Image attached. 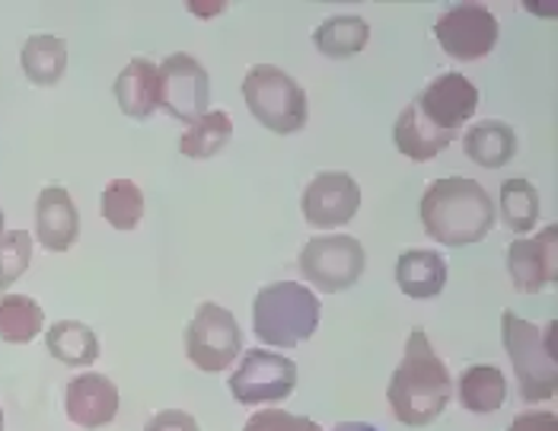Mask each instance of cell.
Returning <instances> with one entry per match:
<instances>
[{
    "label": "cell",
    "instance_id": "cell-13",
    "mask_svg": "<svg viewBox=\"0 0 558 431\" xmlns=\"http://www.w3.org/2000/svg\"><path fill=\"white\" fill-rule=\"evenodd\" d=\"M415 106L430 125L457 131L463 122H470L478 109V89L463 74H440L422 89Z\"/></svg>",
    "mask_w": 558,
    "mask_h": 431
},
{
    "label": "cell",
    "instance_id": "cell-28",
    "mask_svg": "<svg viewBox=\"0 0 558 431\" xmlns=\"http://www.w3.org/2000/svg\"><path fill=\"white\" fill-rule=\"evenodd\" d=\"M33 262V237L26 230H7L0 240V291L23 278Z\"/></svg>",
    "mask_w": 558,
    "mask_h": 431
},
{
    "label": "cell",
    "instance_id": "cell-31",
    "mask_svg": "<svg viewBox=\"0 0 558 431\" xmlns=\"http://www.w3.org/2000/svg\"><path fill=\"white\" fill-rule=\"evenodd\" d=\"M508 431H558L556 412H520Z\"/></svg>",
    "mask_w": 558,
    "mask_h": 431
},
{
    "label": "cell",
    "instance_id": "cell-5",
    "mask_svg": "<svg viewBox=\"0 0 558 431\" xmlns=\"http://www.w3.org/2000/svg\"><path fill=\"white\" fill-rule=\"evenodd\" d=\"M243 99L258 125L275 134H298L310 119L303 86L275 64L250 68L243 81Z\"/></svg>",
    "mask_w": 558,
    "mask_h": 431
},
{
    "label": "cell",
    "instance_id": "cell-29",
    "mask_svg": "<svg viewBox=\"0 0 558 431\" xmlns=\"http://www.w3.org/2000/svg\"><path fill=\"white\" fill-rule=\"evenodd\" d=\"M243 431H323L313 419H306V416H294V412H288V409H262L256 412Z\"/></svg>",
    "mask_w": 558,
    "mask_h": 431
},
{
    "label": "cell",
    "instance_id": "cell-21",
    "mask_svg": "<svg viewBox=\"0 0 558 431\" xmlns=\"http://www.w3.org/2000/svg\"><path fill=\"white\" fill-rule=\"evenodd\" d=\"M457 396H460V406L475 416L498 412L508 399V381H505L501 368H495V364H473L460 374Z\"/></svg>",
    "mask_w": 558,
    "mask_h": 431
},
{
    "label": "cell",
    "instance_id": "cell-4",
    "mask_svg": "<svg viewBox=\"0 0 558 431\" xmlns=\"http://www.w3.org/2000/svg\"><path fill=\"white\" fill-rule=\"evenodd\" d=\"M319 326V298L301 282L265 285L253 301L256 339L275 348L306 343Z\"/></svg>",
    "mask_w": 558,
    "mask_h": 431
},
{
    "label": "cell",
    "instance_id": "cell-16",
    "mask_svg": "<svg viewBox=\"0 0 558 431\" xmlns=\"http://www.w3.org/2000/svg\"><path fill=\"white\" fill-rule=\"evenodd\" d=\"M457 137V131H444L437 125H430L428 119L418 112L415 99L399 112L396 119V129H392V141L399 147V154H405L409 160L415 164H425V160H434L444 147H450Z\"/></svg>",
    "mask_w": 558,
    "mask_h": 431
},
{
    "label": "cell",
    "instance_id": "cell-12",
    "mask_svg": "<svg viewBox=\"0 0 558 431\" xmlns=\"http://www.w3.org/2000/svg\"><path fill=\"white\" fill-rule=\"evenodd\" d=\"M508 272L520 295H539L558 282V227L549 224L530 240H514L508 250Z\"/></svg>",
    "mask_w": 558,
    "mask_h": 431
},
{
    "label": "cell",
    "instance_id": "cell-23",
    "mask_svg": "<svg viewBox=\"0 0 558 431\" xmlns=\"http://www.w3.org/2000/svg\"><path fill=\"white\" fill-rule=\"evenodd\" d=\"M367 39H371V26L361 16H332L319 23L313 33V45L319 48V55L336 58V61L361 55L367 48Z\"/></svg>",
    "mask_w": 558,
    "mask_h": 431
},
{
    "label": "cell",
    "instance_id": "cell-30",
    "mask_svg": "<svg viewBox=\"0 0 558 431\" xmlns=\"http://www.w3.org/2000/svg\"><path fill=\"white\" fill-rule=\"evenodd\" d=\"M144 431H202V429H198V422H195L189 412L163 409V412H157L154 419H147Z\"/></svg>",
    "mask_w": 558,
    "mask_h": 431
},
{
    "label": "cell",
    "instance_id": "cell-25",
    "mask_svg": "<svg viewBox=\"0 0 558 431\" xmlns=\"http://www.w3.org/2000/svg\"><path fill=\"white\" fill-rule=\"evenodd\" d=\"M45 330V313L26 295H0V339L10 345L33 343Z\"/></svg>",
    "mask_w": 558,
    "mask_h": 431
},
{
    "label": "cell",
    "instance_id": "cell-14",
    "mask_svg": "<svg viewBox=\"0 0 558 431\" xmlns=\"http://www.w3.org/2000/svg\"><path fill=\"white\" fill-rule=\"evenodd\" d=\"M64 409L77 429H102L119 416V387L96 371L77 374L64 390Z\"/></svg>",
    "mask_w": 558,
    "mask_h": 431
},
{
    "label": "cell",
    "instance_id": "cell-9",
    "mask_svg": "<svg viewBox=\"0 0 558 431\" xmlns=\"http://www.w3.org/2000/svg\"><path fill=\"white\" fill-rule=\"evenodd\" d=\"M298 387V364L288 355L253 348L243 355L240 368L230 374V393L240 406L281 403Z\"/></svg>",
    "mask_w": 558,
    "mask_h": 431
},
{
    "label": "cell",
    "instance_id": "cell-32",
    "mask_svg": "<svg viewBox=\"0 0 558 431\" xmlns=\"http://www.w3.org/2000/svg\"><path fill=\"white\" fill-rule=\"evenodd\" d=\"M332 431H377L371 422H339Z\"/></svg>",
    "mask_w": 558,
    "mask_h": 431
},
{
    "label": "cell",
    "instance_id": "cell-3",
    "mask_svg": "<svg viewBox=\"0 0 558 431\" xmlns=\"http://www.w3.org/2000/svg\"><path fill=\"white\" fill-rule=\"evenodd\" d=\"M553 333L556 323L549 326H533L514 310L501 313V343L514 364L517 387L523 403H546L558 390V364L553 355Z\"/></svg>",
    "mask_w": 558,
    "mask_h": 431
},
{
    "label": "cell",
    "instance_id": "cell-11",
    "mask_svg": "<svg viewBox=\"0 0 558 431\" xmlns=\"http://www.w3.org/2000/svg\"><path fill=\"white\" fill-rule=\"evenodd\" d=\"M361 208V189L342 170L316 172L303 189L301 212L310 227H344Z\"/></svg>",
    "mask_w": 558,
    "mask_h": 431
},
{
    "label": "cell",
    "instance_id": "cell-15",
    "mask_svg": "<svg viewBox=\"0 0 558 431\" xmlns=\"http://www.w3.org/2000/svg\"><path fill=\"white\" fill-rule=\"evenodd\" d=\"M36 237L48 253H68L81 237V215L68 189L48 185L36 202Z\"/></svg>",
    "mask_w": 558,
    "mask_h": 431
},
{
    "label": "cell",
    "instance_id": "cell-1",
    "mask_svg": "<svg viewBox=\"0 0 558 431\" xmlns=\"http://www.w3.org/2000/svg\"><path fill=\"white\" fill-rule=\"evenodd\" d=\"M453 396V378L440 355L428 343L425 330H412L405 355L392 371L387 399L392 416L409 429H428L434 419L444 416Z\"/></svg>",
    "mask_w": 558,
    "mask_h": 431
},
{
    "label": "cell",
    "instance_id": "cell-7",
    "mask_svg": "<svg viewBox=\"0 0 558 431\" xmlns=\"http://www.w3.org/2000/svg\"><path fill=\"white\" fill-rule=\"evenodd\" d=\"M298 265H301L303 278L316 291L339 295V291H348L351 285H357L364 278L367 253L348 234H323L303 247Z\"/></svg>",
    "mask_w": 558,
    "mask_h": 431
},
{
    "label": "cell",
    "instance_id": "cell-34",
    "mask_svg": "<svg viewBox=\"0 0 558 431\" xmlns=\"http://www.w3.org/2000/svg\"><path fill=\"white\" fill-rule=\"evenodd\" d=\"M0 431H3V409H0Z\"/></svg>",
    "mask_w": 558,
    "mask_h": 431
},
{
    "label": "cell",
    "instance_id": "cell-6",
    "mask_svg": "<svg viewBox=\"0 0 558 431\" xmlns=\"http://www.w3.org/2000/svg\"><path fill=\"white\" fill-rule=\"evenodd\" d=\"M185 355L205 374L227 371L243 355V330L236 316L220 303H202L185 326Z\"/></svg>",
    "mask_w": 558,
    "mask_h": 431
},
{
    "label": "cell",
    "instance_id": "cell-18",
    "mask_svg": "<svg viewBox=\"0 0 558 431\" xmlns=\"http://www.w3.org/2000/svg\"><path fill=\"white\" fill-rule=\"evenodd\" d=\"M116 99H119V109L137 122L154 116V109H157V68L150 58H131L122 68V74L116 77Z\"/></svg>",
    "mask_w": 558,
    "mask_h": 431
},
{
    "label": "cell",
    "instance_id": "cell-2",
    "mask_svg": "<svg viewBox=\"0 0 558 431\" xmlns=\"http://www.w3.org/2000/svg\"><path fill=\"white\" fill-rule=\"evenodd\" d=\"M422 224L440 247H473L495 227V202L475 179L444 176L422 195Z\"/></svg>",
    "mask_w": 558,
    "mask_h": 431
},
{
    "label": "cell",
    "instance_id": "cell-10",
    "mask_svg": "<svg viewBox=\"0 0 558 431\" xmlns=\"http://www.w3.org/2000/svg\"><path fill=\"white\" fill-rule=\"evenodd\" d=\"M434 36L453 61H478L498 45V20L482 3H457L437 23Z\"/></svg>",
    "mask_w": 558,
    "mask_h": 431
},
{
    "label": "cell",
    "instance_id": "cell-24",
    "mask_svg": "<svg viewBox=\"0 0 558 431\" xmlns=\"http://www.w3.org/2000/svg\"><path fill=\"white\" fill-rule=\"evenodd\" d=\"M230 137H233L230 116L223 109H211L185 129V134L179 137V151L192 160H208L227 147Z\"/></svg>",
    "mask_w": 558,
    "mask_h": 431
},
{
    "label": "cell",
    "instance_id": "cell-27",
    "mask_svg": "<svg viewBox=\"0 0 558 431\" xmlns=\"http://www.w3.org/2000/svg\"><path fill=\"white\" fill-rule=\"evenodd\" d=\"M99 212L116 230H134L144 217V192L131 179H112L102 189Z\"/></svg>",
    "mask_w": 558,
    "mask_h": 431
},
{
    "label": "cell",
    "instance_id": "cell-17",
    "mask_svg": "<svg viewBox=\"0 0 558 431\" xmlns=\"http://www.w3.org/2000/svg\"><path fill=\"white\" fill-rule=\"evenodd\" d=\"M396 285L412 301H430L447 285V262L434 250H405L396 262Z\"/></svg>",
    "mask_w": 558,
    "mask_h": 431
},
{
    "label": "cell",
    "instance_id": "cell-26",
    "mask_svg": "<svg viewBox=\"0 0 558 431\" xmlns=\"http://www.w3.org/2000/svg\"><path fill=\"white\" fill-rule=\"evenodd\" d=\"M501 220L514 234H530L539 220V192L530 179H508L501 185Z\"/></svg>",
    "mask_w": 558,
    "mask_h": 431
},
{
    "label": "cell",
    "instance_id": "cell-33",
    "mask_svg": "<svg viewBox=\"0 0 558 431\" xmlns=\"http://www.w3.org/2000/svg\"><path fill=\"white\" fill-rule=\"evenodd\" d=\"M3 234H7V220H3V212H0V240H3Z\"/></svg>",
    "mask_w": 558,
    "mask_h": 431
},
{
    "label": "cell",
    "instance_id": "cell-19",
    "mask_svg": "<svg viewBox=\"0 0 558 431\" xmlns=\"http://www.w3.org/2000/svg\"><path fill=\"white\" fill-rule=\"evenodd\" d=\"M463 151L478 167L501 170V167H508L514 160L517 134L511 125H505L498 119H488V122H478L463 134Z\"/></svg>",
    "mask_w": 558,
    "mask_h": 431
},
{
    "label": "cell",
    "instance_id": "cell-8",
    "mask_svg": "<svg viewBox=\"0 0 558 431\" xmlns=\"http://www.w3.org/2000/svg\"><path fill=\"white\" fill-rule=\"evenodd\" d=\"M208 103L211 77L198 58L179 51L157 68V109H163L175 122L192 125L208 112Z\"/></svg>",
    "mask_w": 558,
    "mask_h": 431
},
{
    "label": "cell",
    "instance_id": "cell-20",
    "mask_svg": "<svg viewBox=\"0 0 558 431\" xmlns=\"http://www.w3.org/2000/svg\"><path fill=\"white\" fill-rule=\"evenodd\" d=\"M45 348L68 368H89L99 358L96 333L77 320H58L45 330Z\"/></svg>",
    "mask_w": 558,
    "mask_h": 431
},
{
    "label": "cell",
    "instance_id": "cell-22",
    "mask_svg": "<svg viewBox=\"0 0 558 431\" xmlns=\"http://www.w3.org/2000/svg\"><path fill=\"white\" fill-rule=\"evenodd\" d=\"M20 68L29 84L54 86L64 77V68H68V43L58 36H48V33L29 36L20 51Z\"/></svg>",
    "mask_w": 558,
    "mask_h": 431
}]
</instances>
